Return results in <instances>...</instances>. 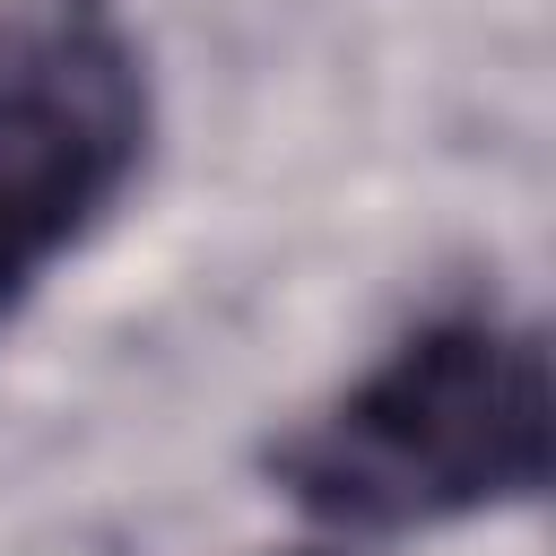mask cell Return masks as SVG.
Masks as SVG:
<instances>
[{
	"mask_svg": "<svg viewBox=\"0 0 556 556\" xmlns=\"http://www.w3.org/2000/svg\"><path fill=\"white\" fill-rule=\"evenodd\" d=\"M148 139L156 87L122 0L0 9V330L122 208Z\"/></svg>",
	"mask_w": 556,
	"mask_h": 556,
	"instance_id": "7a4b0ae2",
	"label": "cell"
},
{
	"mask_svg": "<svg viewBox=\"0 0 556 556\" xmlns=\"http://www.w3.org/2000/svg\"><path fill=\"white\" fill-rule=\"evenodd\" d=\"M547 339L495 304L400 330L339 400L269 443V486L330 530H443L547 486Z\"/></svg>",
	"mask_w": 556,
	"mask_h": 556,
	"instance_id": "6da1fadb",
	"label": "cell"
}]
</instances>
